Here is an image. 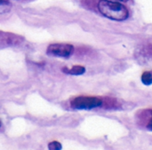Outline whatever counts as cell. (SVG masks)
I'll return each mask as SVG.
<instances>
[{
	"instance_id": "cell-1",
	"label": "cell",
	"mask_w": 152,
	"mask_h": 150,
	"mask_svg": "<svg viewBox=\"0 0 152 150\" xmlns=\"http://www.w3.org/2000/svg\"><path fill=\"white\" fill-rule=\"evenodd\" d=\"M99 12L105 17L114 21H125L129 16L128 9L119 2L100 0L97 4Z\"/></svg>"
},
{
	"instance_id": "cell-2",
	"label": "cell",
	"mask_w": 152,
	"mask_h": 150,
	"mask_svg": "<svg viewBox=\"0 0 152 150\" xmlns=\"http://www.w3.org/2000/svg\"><path fill=\"white\" fill-rule=\"evenodd\" d=\"M104 101L102 98L97 97H85L80 96L73 98L70 101V106L77 110H91L103 106Z\"/></svg>"
},
{
	"instance_id": "cell-3",
	"label": "cell",
	"mask_w": 152,
	"mask_h": 150,
	"mask_svg": "<svg viewBox=\"0 0 152 150\" xmlns=\"http://www.w3.org/2000/svg\"><path fill=\"white\" fill-rule=\"evenodd\" d=\"M74 47L70 44H52L47 47L46 53L48 55L69 58L74 53Z\"/></svg>"
},
{
	"instance_id": "cell-4",
	"label": "cell",
	"mask_w": 152,
	"mask_h": 150,
	"mask_svg": "<svg viewBox=\"0 0 152 150\" xmlns=\"http://www.w3.org/2000/svg\"><path fill=\"white\" fill-rule=\"evenodd\" d=\"M136 123L150 131H152V109L139 110L136 115Z\"/></svg>"
},
{
	"instance_id": "cell-5",
	"label": "cell",
	"mask_w": 152,
	"mask_h": 150,
	"mask_svg": "<svg viewBox=\"0 0 152 150\" xmlns=\"http://www.w3.org/2000/svg\"><path fill=\"white\" fill-rule=\"evenodd\" d=\"M24 41V38L11 32L0 30V45L2 46H17Z\"/></svg>"
},
{
	"instance_id": "cell-6",
	"label": "cell",
	"mask_w": 152,
	"mask_h": 150,
	"mask_svg": "<svg viewBox=\"0 0 152 150\" xmlns=\"http://www.w3.org/2000/svg\"><path fill=\"white\" fill-rule=\"evenodd\" d=\"M62 72L71 75H82L86 72V68L81 65H74L71 68H62Z\"/></svg>"
},
{
	"instance_id": "cell-7",
	"label": "cell",
	"mask_w": 152,
	"mask_h": 150,
	"mask_svg": "<svg viewBox=\"0 0 152 150\" xmlns=\"http://www.w3.org/2000/svg\"><path fill=\"white\" fill-rule=\"evenodd\" d=\"M12 8V4L8 0H0V14L9 13Z\"/></svg>"
},
{
	"instance_id": "cell-8",
	"label": "cell",
	"mask_w": 152,
	"mask_h": 150,
	"mask_svg": "<svg viewBox=\"0 0 152 150\" xmlns=\"http://www.w3.org/2000/svg\"><path fill=\"white\" fill-rule=\"evenodd\" d=\"M142 82L146 85L150 86L152 84V71L144 72L142 75Z\"/></svg>"
},
{
	"instance_id": "cell-9",
	"label": "cell",
	"mask_w": 152,
	"mask_h": 150,
	"mask_svg": "<svg viewBox=\"0 0 152 150\" xmlns=\"http://www.w3.org/2000/svg\"><path fill=\"white\" fill-rule=\"evenodd\" d=\"M141 53L144 55V56H148L152 58V44H148L142 47Z\"/></svg>"
},
{
	"instance_id": "cell-10",
	"label": "cell",
	"mask_w": 152,
	"mask_h": 150,
	"mask_svg": "<svg viewBox=\"0 0 152 150\" xmlns=\"http://www.w3.org/2000/svg\"><path fill=\"white\" fill-rule=\"evenodd\" d=\"M48 149L51 150H61L62 149L61 145L58 141H53L48 144Z\"/></svg>"
},
{
	"instance_id": "cell-11",
	"label": "cell",
	"mask_w": 152,
	"mask_h": 150,
	"mask_svg": "<svg viewBox=\"0 0 152 150\" xmlns=\"http://www.w3.org/2000/svg\"><path fill=\"white\" fill-rule=\"evenodd\" d=\"M115 1H118V2H127L128 0H115Z\"/></svg>"
},
{
	"instance_id": "cell-12",
	"label": "cell",
	"mask_w": 152,
	"mask_h": 150,
	"mask_svg": "<svg viewBox=\"0 0 152 150\" xmlns=\"http://www.w3.org/2000/svg\"><path fill=\"white\" fill-rule=\"evenodd\" d=\"M0 127H1V120H0Z\"/></svg>"
}]
</instances>
